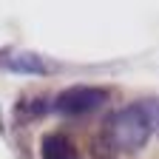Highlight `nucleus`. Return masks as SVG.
Masks as SVG:
<instances>
[{"label":"nucleus","instance_id":"obj_1","mask_svg":"<svg viewBox=\"0 0 159 159\" xmlns=\"http://www.w3.org/2000/svg\"><path fill=\"white\" fill-rule=\"evenodd\" d=\"M151 134H153V122L145 114L142 102L119 108L116 114H111L105 125V139L114 151H139L148 145Z\"/></svg>","mask_w":159,"mask_h":159},{"label":"nucleus","instance_id":"obj_2","mask_svg":"<svg viewBox=\"0 0 159 159\" xmlns=\"http://www.w3.org/2000/svg\"><path fill=\"white\" fill-rule=\"evenodd\" d=\"M108 102V91L105 88H94V85H71L66 91H60L54 97V111L63 116H85L97 108H102Z\"/></svg>","mask_w":159,"mask_h":159},{"label":"nucleus","instance_id":"obj_3","mask_svg":"<svg viewBox=\"0 0 159 159\" xmlns=\"http://www.w3.org/2000/svg\"><path fill=\"white\" fill-rule=\"evenodd\" d=\"M0 68L11 74H29V77H46L51 71L46 60L31 51H3L0 54Z\"/></svg>","mask_w":159,"mask_h":159},{"label":"nucleus","instance_id":"obj_4","mask_svg":"<svg viewBox=\"0 0 159 159\" xmlns=\"http://www.w3.org/2000/svg\"><path fill=\"white\" fill-rule=\"evenodd\" d=\"M40 159H80V151L66 134H46L40 142Z\"/></svg>","mask_w":159,"mask_h":159},{"label":"nucleus","instance_id":"obj_5","mask_svg":"<svg viewBox=\"0 0 159 159\" xmlns=\"http://www.w3.org/2000/svg\"><path fill=\"white\" fill-rule=\"evenodd\" d=\"M145 114L151 116V122H153V131H159V99H145L142 102Z\"/></svg>","mask_w":159,"mask_h":159},{"label":"nucleus","instance_id":"obj_6","mask_svg":"<svg viewBox=\"0 0 159 159\" xmlns=\"http://www.w3.org/2000/svg\"><path fill=\"white\" fill-rule=\"evenodd\" d=\"M0 128H3V116H0Z\"/></svg>","mask_w":159,"mask_h":159}]
</instances>
